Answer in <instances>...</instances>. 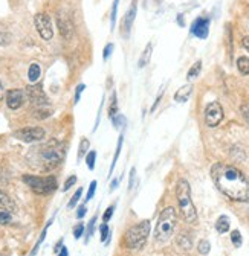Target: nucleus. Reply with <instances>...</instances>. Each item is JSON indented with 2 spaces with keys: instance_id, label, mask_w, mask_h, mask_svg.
<instances>
[{
  "instance_id": "nucleus-1",
  "label": "nucleus",
  "mask_w": 249,
  "mask_h": 256,
  "mask_svg": "<svg viewBox=\"0 0 249 256\" xmlns=\"http://www.w3.org/2000/svg\"><path fill=\"white\" fill-rule=\"evenodd\" d=\"M211 177L217 189L228 198L249 203V180L238 168L226 164H215L211 170Z\"/></svg>"
},
{
  "instance_id": "nucleus-2",
  "label": "nucleus",
  "mask_w": 249,
  "mask_h": 256,
  "mask_svg": "<svg viewBox=\"0 0 249 256\" xmlns=\"http://www.w3.org/2000/svg\"><path fill=\"white\" fill-rule=\"evenodd\" d=\"M37 156L39 160L37 164L43 171H51L54 168H57L65 158V145L52 139L51 142H48L46 145H43L42 148L37 150Z\"/></svg>"
},
{
  "instance_id": "nucleus-3",
  "label": "nucleus",
  "mask_w": 249,
  "mask_h": 256,
  "mask_svg": "<svg viewBox=\"0 0 249 256\" xmlns=\"http://www.w3.org/2000/svg\"><path fill=\"white\" fill-rule=\"evenodd\" d=\"M176 197L179 203L180 214L186 222H196L197 220V210L194 208V203L191 200V189L186 180H179L177 188H176Z\"/></svg>"
},
{
  "instance_id": "nucleus-4",
  "label": "nucleus",
  "mask_w": 249,
  "mask_h": 256,
  "mask_svg": "<svg viewBox=\"0 0 249 256\" xmlns=\"http://www.w3.org/2000/svg\"><path fill=\"white\" fill-rule=\"evenodd\" d=\"M177 222V215L173 208H165L156 222V229H154V238L159 242H165L171 238Z\"/></svg>"
},
{
  "instance_id": "nucleus-5",
  "label": "nucleus",
  "mask_w": 249,
  "mask_h": 256,
  "mask_svg": "<svg viewBox=\"0 0 249 256\" xmlns=\"http://www.w3.org/2000/svg\"><path fill=\"white\" fill-rule=\"evenodd\" d=\"M148 234H150V221L148 220L141 221L126 232V235H124V244H126L127 248L132 250L142 248L148 238Z\"/></svg>"
},
{
  "instance_id": "nucleus-6",
  "label": "nucleus",
  "mask_w": 249,
  "mask_h": 256,
  "mask_svg": "<svg viewBox=\"0 0 249 256\" xmlns=\"http://www.w3.org/2000/svg\"><path fill=\"white\" fill-rule=\"evenodd\" d=\"M23 182L39 196H48L57 189V178L54 176H48V177L23 176Z\"/></svg>"
},
{
  "instance_id": "nucleus-7",
  "label": "nucleus",
  "mask_w": 249,
  "mask_h": 256,
  "mask_svg": "<svg viewBox=\"0 0 249 256\" xmlns=\"http://www.w3.org/2000/svg\"><path fill=\"white\" fill-rule=\"evenodd\" d=\"M45 130L40 126H25L22 130L16 132L14 136L22 140V142H26V144H31V142H40L45 139Z\"/></svg>"
},
{
  "instance_id": "nucleus-8",
  "label": "nucleus",
  "mask_w": 249,
  "mask_h": 256,
  "mask_svg": "<svg viewBox=\"0 0 249 256\" xmlns=\"http://www.w3.org/2000/svg\"><path fill=\"white\" fill-rule=\"evenodd\" d=\"M34 23H36V29L40 34V37L43 40H51L54 37V29H52V20L48 14L45 12H39L34 18Z\"/></svg>"
},
{
  "instance_id": "nucleus-9",
  "label": "nucleus",
  "mask_w": 249,
  "mask_h": 256,
  "mask_svg": "<svg viewBox=\"0 0 249 256\" xmlns=\"http://www.w3.org/2000/svg\"><path fill=\"white\" fill-rule=\"evenodd\" d=\"M223 119V108L219 102H209L205 108V122L208 126H217Z\"/></svg>"
},
{
  "instance_id": "nucleus-10",
  "label": "nucleus",
  "mask_w": 249,
  "mask_h": 256,
  "mask_svg": "<svg viewBox=\"0 0 249 256\" xmlns=\"http://www.w3.org/2000/svg\"><path fill=\"white\" fill-rule=\"evenodd\" d=\"M26 93H28V98L29 101L33 102L34 106L37 107H45L49 104L48 98H46V94L42 88V84H37V86H29L26 88Z\"/></svg>"
},
{
  "instance_id": "nucleus-11",
  "label": "nucleus",
  "mask_w": 249,
  "mask_h": 256,
  "mask_svg": "<svg viewBox=\"0 0 249 256\" xmlns=\"http://www.w3.org/2000/svg\"><path fill=\"white\" fill-rule=\"evenodd\" d=\"M57 23H58L60 34L63 36V38L71 40L74 37V32H75V28H74L72 20L65 12H60L58 14V18H57Z\"/></svg>"
},
{
  "instance_id": "nucleus-12",
  "label": "nucleus",
  "mask_w": 249,
  "mask_h": 256,
  "mask_svg": "<svg viewBox=\"0 0 249 256\" xmlns=\"http://www.w3.org/2000/svg\"><path fill=\"white\" fill-rule=\"evenodd\" d=\"M25 102V92L20 90V88H13V90H8L7 93V106L11 108V110H17L23 106Z\"/></svg>"
},
{
  "instance_id": "nucleus-13",
  "label": "nucleus",
  "mask_w": 249,
  "mask_h": 256,
  "mask_svg": "<svg viewBox=\"0 0 249 256\" xmlns=\"http://www.w3.org/2000/svg\"><path fill=\"white\" fill-rule=\"evenodd\" d=\"M209 32V18L206 17H199L193 22L191 24V34L199 37V38H206Z\"/></svg>"
},
{
  "instance_id": "nucleus-14",
  "label": "nucleus",
  "mask_w": 249,
  "mask_h": 256,
  "mask_svg": "<svg viewBox=\"0 0 249 256\" xmlns=\"http://www.w3.org/2000/svg\"><path fill=\"white\" fill-rule=\"evenodd\" d=\"M135 17H136V0H133L132 8L127 11V14L124 16V18H122L121 30H122V36L124 37H129L130 30H132V26H133V22H135Z\"/></svg>"
},
{
  "instance_id": "nucleus-15",
  "label": "nucleus",
  "mask_w": 249,
  "mask_h": 256,
  "mask_svg": "<svg viewBox=\"0 0 249 256\" xmlns=\"http://www.w3.org/2000/svg\"><path fill=\"white\" fill-rule=\"evenodd\" d=\"M191 93H193V86H191V84H185V86H182V87L176 92V94H174V101L179 102V104H183V102H186V101L190 100Z\"/></svg>"
},
{
  "instance_id": "nucleus-16",
  "label": "nucleus",
  "mask_w": 249,
  "mask_h": 256,
  "mask_svg": "<svg viewBox=\"0 0 249 256\" xmlns=\"http://www.w3.org/2000/svg\"><path fill=\"white\" fill-rule=\"evenodd\" d=\"M0 210H16V204L13 203V200L2 190H0Z\"/></svg>"
},
{
  "instance_id": "nucleus-17",
  "label": "nucleus",
  "mask_w": 249,
  "mask_h": 256,
  "mask_svg": "<svg viewBox=\"0 0 249 256\" xmlns=\"http://www.w3.org/2000/svg\"><path fill=\"white\" fill-rule=\"evenodd\" d=\"M40 75H42V68H40V64H37V62H33L29 66V70H28V78H29V81L31 82H37L39 81V78H40Z\"/></svg>"
},
{
  "instance_id": "nucleus-18",
  "label": "nucleus",
  "mask_w": 249,
  "mask_h": 256,
  "mask_svg": "<svg viewBox=\"0 0 249 256\" xmlns=\"http://www.w3.org/2000/svg\"><path fill=\"white\" fill-rule=\"evenodd\" d=\"M215 230L219 234H226L229 230V218L226 215H220L215 221Z\"/></svg>"
},
{
  "instance_id": "nucleus-19",
  "label": "nucleus",
  "mask_w": 249,
  "mask_h": 256,
  "mask_svg": "<svg viewBox=\"0 0 249 256\" xmlns=\"http://www.w3.org/2000/svg\"><path fill=\"white\" fill-rule=\"evenodd\" d=\"M151 52H153V44H151V43H148V44H147V48L144 49V52H142L141 58H139V68H145L147 64L150 62Z\"/></svg>"
},
{
  "instance_id": "nucleus-20",
  "label": "nucleus",
  "mask_w": 249,
  "mask_h": 256,
  "mask_svg": "<svg viewBox=\"0 0 249 256\" xmlns=\"http://www.w3.org/2000/svg\"><path fill=\"white\" fill-rule=\"evenodd\" d=\"M237 69L241 75H249V58L247 56H240L237 60Z\"/></svg>"
},
{
  "instance_id": "nucleus-21",
  "label": "nucleus",
  "mask_w": 249,
  "mask_h": 256,
  "mask_svg": "<svg viewBox=\"0 0 249 256\" xmlns=\"http://www.w3.org/2000/svg\"><path fill=\"white\" fill-rule=\"evenodd\" d=\"M200 69H202V61H196L194 64H193V68L188 70V75H186V80H194V78H197L199 76V74H200Z\"/></svg>"
},
{
  "instance_id": "nucleus-22",
  "label": "nucleus",
  "mask_w": 249,
  "mask_h": 256,
  "mask_svg": "<svg viewBox=\"0 0 249 256\" xmlns=\"http://www.w3.org/2000/svg\"><path fill=\"white\" fill-rule=\"evenodd\" d=\"M95 162H97V151H89L86 156V164L90 171L95 168Z\"/></svg>"
},
{
  "instance_id": "nucleus-23",
  "label": "nucleus",
  "mask_w": 249,
  "mask_h": 256,
  "mask_svg": "<svg viewBox=\"0 0 249 256\" xmlns=\"http://www.w3.org/2000/svg\"><path fill=\"white\" fill-rule=\"evenodd\" d=\"M51 222H52V220H51V221L48 222V226H46V228H45V230L42 232V235H40V238H39L37 244L34 246V248H33V252H31V254H29V256H36V254H37V252H39V247H40V244H42V242L45 241V238H46V232H48V228H49V224H51Z\"/></svg>"
},
{
  "instance_id": "nucleus-24",
  "label": "nucleus",
  "mask_w": 249,
  "mask_h": 256,
  "mask_svg": "<svg viewBox=\"0 0 249 256\" xmlns=\"http://www.w3.org/2000/svg\"><path fill=\"white\" fill-rule=\"evenodd\" d=\"M122 134L119 136V139H118V145H116V151H115V156H113V162H112V166H110V176H112V172H113V170H115V165H116V160H118V157H119V152H121V146H122Z\"/></svg>"
},
{
  "instance_id": "nucleus-25",
  "label": "nucleus",
  "mask_w": 249,
  "mask_h": 256,
  "mask_svg": "<svg viewBox=\"0 0 249 256\" xmlns=\"http://www.w3.org/2000/svg\"><path fill=\"white\" fill-rule=\"evenodd\" d=\"M95 226H97V216H93L90 221H89V224H87V234H86V241H89L90 238H92V235L95 234Z\"/></svg>"
},
{
  "instance_id": "nucleus-26",
  "label": "nucleus",
  "mask_w": 249,
  "mask_h": 256,
  "mask_svg": "<svg viewBox=\"0 0 249 256\" xmlns=\"http://www.w3.org/2000/svg\"><path fill=\"white\" fill-rule=\"evenodd\" d=\"M115 114H118V104H116V94L112 93V98H110V107H109V116L113 118Z\"/></svg>"
},
{
  "instance_id": "nucleus-27",
  "label": "nucleus",
  "mask_w": 249,
  "mask_h": 256,
  "mask_svg": "<svg viewBox=\"0 0 249 256\" xmlns=\"http://www.w3.org/2000/svg\"><path fill=\"white\" fill-rule=\"evenodd\" d=\"M89 145H90V144H89V140H87L86 138H83V139H81V142H80V146H78V160H80L86 152H87Z\"/></svg>"
},
{
  "instance_id": "nucleus-28",
  "label": "nucleus",
  "mask_w": 249,
  "mask_h": 256,
  "mask_svg": "<svg viewBox=\"0 0 249 256\" xmlns=\"http://www.w3.org/2000/svg\"><path fill=\"white\" fill-rule=\"evenodd\" d=\"M11 221H13V216H11L10 210H0V224L7 226V224H10Z\"/></svg>"
},
{
  "instance_id": "nucleus-29",
  "label": "nucleus",
  "mask_w": 249,
  "mask_h": 256,
  "mask_svg": "<svg viewBox=\"0 0 249 256\" xmlns=\"http://www.w3.org/2000/svg\"><path fill=\"white\" fill-rule=\"evenodd\" d=\"M112 122H113L115 128H122L124 125H126V118H124L122 114H115L112 118Z\"/></svg>"
},
{
  "instance_id": "nucleus-30",
  "label": "nucleus",
  "mask_w": 249,
  "mask_h": 256,
  "mask_svg": "<svg viewBox=\"0 0 249 256\" xmlns=\"http://www.w3.org/2000/svg\"><path fill=\"white\" fill-rule=\"evenodd\" d=\"M197 250H199L200 254H208L209 250H211V246H209V242H208L206 240H202V241L199 242V246H197Z\"/></svg>"
},
{
  "instance_id": "nucleus-31",
  "label": "nucleus",
  "mask_w": 249,
  "mask_h": 256,
  "mask_svg": "<svg viewBox=\"0 0 249 256\" xmlns=\"http://www.w3.org/2000/svg\"><path fill=\"white\" fill-rule=\"evenodd\" d=\"M81 196H83V189H78L75 194L72 196V198H71V202H69V204H68V208L69 209H72V208H75L77 206V203L80 202V198H81Z\"/></svg>"
},
{
  "instance_id": "nucleus-32",
  "label": "nucleus",
  "mask_w": 249,
  "mask_h": 256,
  "mask_svg": "<svg viewBox=\"0 0 249 256\" xmlns=\"http://www.w3.org/2000/svg\"><path fill=\"white\" fill-rule=\"evenodd\" d=\"M34 114H36L37 119H46V118L51 116V110H45V107H39Z\"/></svg>"
},
{
  "instance_id": "nucleus-33",
  "label": "nucleus",
  "mask_w": 249,
  "mask_h": 256,
  "mask_svg": "<svg viewBox=\"0 0 249 256\" xmlns=\"http://www.w3.org/2000/svg\"><path fill=\"white\" fill-rule=\"evenodd\" d=\"M231 241H232V244H234L235 247H240V246H241V235H240L238 230H232V234H231Z\"/></svg>"
},
{
  "instance_id": "nucleus-34",
  "label": "nucleus",
  "mask_w": 249,
  "mask_h": 256,
  "mask_svg": "<svg viewBox=\"0 0 249 256\" xmlns=\"http://www.w3.org/2000/svg\"><path fill=\"white\" fill-rule=\"evenodd\" d=\"M118 4H119V0H113V6H112V24L110 28L115 29V23H116V11H118Z\"/></svg>"
},
{
  "instance_id": "nucleus-35",
  "label": "nucleus",
  "mask_w": 249,
  "mask_h": 256,
  "mask_svg": "<svg viewBox=\"0 0 249 256\" xmlns=\"http://www.w3.org/2000/svg\"><path fill=\"white\" fill-rule=\"evenodd\" d=\"M95 190H97V182L93 180L92 183H90V186H89V192H87V197H86V200L89 202V200H92V197L95 196Z\"/></svg>"
},
{
  "instance_id": "nucleus-36",
  "label": "nucleus",
  "mask_w": 249,
  "mask_h": 256,
  "mask_svg": "<svg viewBox=\"0 0 249 256\" xmlns=\"http://www.w3.org/2000/svg\"><path fill=\"white\" fill-rule=\"evenodd\" d=\"M109 235H110L109 226H107V222H104L103 226H101V241H103V242H106V241H107V238H109Z\"/></svg>"
},
{
  "instance_id": "nucleus-37",
  "label": "nucleus",
  "mask_w": 249,
  "mask_h": 256,
  "mask_svg": "<svg viewBox=\"0 0 249 256\" xmlns=\"http://www.w3.org/2000/svg\"><path fill=\"white\" fill-rule=\"evenodd\" d=\"M77 183V176H71L66 182H65V186H63V190L66 192V190H69L74 184Z\"/></svg>"
},
{
  "instance_id": "nucleus-38",
  "label": "nucleus",
  "mask_w": 249,
  "mask_h": 256,
  "mask_svg": "<svg viewBox=\"0 0 249 256\" xmlns=\"http://www.w3.org/2000/svg\"><path fill=\"white\" fill-rule=\"evenodd\" d=\"M83 234H84V224H83V222H81V224H77V226L74 228V236H75L77 240H80Z\"/></svg>"
},
{
  "instance_id": "nucleus-39",
  "label": "nucleus",
  "mask_w": 249,
  "mask_h": 256,
  "mask_svg": "<svg viewBox=\"0 0 249 256\" xmlns=\"http://www.w3.org/2000/svg\"><path fill=\"white\" fill-rule=\"evenodd\" d=\"M113 212H115V204H112V206H109V208L106 209V212H104V215H103V220H104V222H107V221L112 218Z\"/></svg>"
},
{
  "instance_id": "nucleus-40",
  "label": "nucleus",
  "mask_w": 249,
  "mask_h": 256,
  "mask_svg": "<svg viewBox=\"0 0 249 256\" xmlns=\"http://www.w3.org/2000/svg\"><path fill=\"white\" fill-rule=\"evenodd\" d=\"M112 52H113V44L109 43V44L104 48V50H103V58H104V60H109L110 55H112Z\"/></svg>"
},
{
  "instance_id": "nucleus-41",
  "label": "nucleus",
  "mask_w": 249,
  "mask_h": 256,
  "mask_svg": "<svg viewBox=\"0 0 249 256\" xmlns=\"http://www.w3.org/2000/svg\"><path fill=\"white\" fill-rule=\"evenodd\" d=\"M84 88H86V86H84V84H80V86L77 87V90H75V100H74V101H75V104L80 101V96H81V93H83V90H84Z\"/></svg>"
},
{
  "instance_id": "nucleus-42",
  "label": "nucleus",
  "mask_w": 249,
  "mask_h": 256,
  "mask_svg": "<svg viewBox=\"0 0 249 256\" xmlns=\"http://www.w3.org/2000/svg\"><path fill=\"white\" fill-rule=\"evenodd\" d=\"M240 112H241V114H243V118H244V120L249 124V106H241L240 107Z\"/></svg>"
},
{
  "instance_id": "nucleus-43",
  "label": "nucleus",
  "mask_w": 249,
  "mask_h": 256,
  "mask_svg": "<svg viewBox=\"0 0 249 256\" xmlns=\"http://www.w3.org/2000/svg\"><path fill=\"white\" fill-rule=\"evenodd\" d=\"M11 40V37L8 34H5V32H0V46L2 44H8Z\"/></svg>"
},
{
  "instance_id": "nucleus-44",
  "label": "nucleus",
  "mask_w": 249,
  "mask_h": 256,
  "mask_svg": "<svg viewBox=\"0 0 249 256\" xmlns=\"http://www.w3.org/2000/svg\"><path fill=\"white\" fill-rule=\"evenodd\" d=\"M86 212H87L86 206H84V204H83V206H80V208H78V210H77V218H78V220H81V218L86 215Z\"/></svg>"
},
{
  "instance_id": "nucleus-45",
  "label": "nucleus",
  "mask_w": 249,
  "mask_h": 256,
  "mask_svg": "<svg viewBox=\"0 0 249 256\" xmlns=\"http://www.w3.org/2000/svg\"><path fill=\"white\" fill-rule=\"evenodd\" d=\"M135 178H136V170L133 168V170H132V174H130V182H129V188H130V189H133Z\"/></svg>"
},
{
  "instance_id": "nucleus-46",
  "label": "nucleus",
  "mask_w": 249,
  "mask_h": 256,
  "mask_svg": "<svg viewBox=\"0 0 249 256\" xmlns=\"http://www.w3.org/2000/svg\"><path fill=\"white\" fill-rule=\"evenodd\" d=\"M58 256H69L68 248H66V247H61V250L58 252Z\"/></svg>"
},
{
  "instance_id": "nucleus-47",
  "label": "nucleus",
  "mask_w": 249,
  "mask_h": 256,
  "mask_svg": "<svg viewBox=\"0 0 249 256\" xmlns=\"http://www.w3.org/2000/svg\"><path fill=\"white\" fill-rule=\"evenodd\" d=\"M118 184H119V180H118V178H115V180L112 182V184H110V190H115V189L118 188Z\"/></svg>"
},
{
  "instance_id": "nucleus-48",
  "label": "nucleus",
  "mask_w": 249,
  "mask_h": 256,
  "mask_svg": "<svg viewBox=\"0 0 249 256\" xmlns=\"http://www.w3.org/2000/svg\"><path fill=\"white\" fill-rule=\"evenodd\" d=\"M241 43H243V48H244L246 50H249V37H244Z\"/></svg>"
},
{
  "instance_id": "nucleus-49",
  "label": "nucleus",
  "mask_w": 249,
  "mask_h": 256,
  "mask_svg": "<svg viewBox=\"0 0 249 256\" xmlns=\"http://www.w3.org/2000/svg\"><path fill=\"white\" fill-rule=\"evenodd\" d=\"M4 94H5V90H4L2 81H0V100H4Z\"/></svg>"
},
{
  "instance_id": "nucleus-50",
  "label": "nucleus",
  "mask_w": 249,
  "mask_h": 256,
  "mask_svg": "<svg viewBox=\"0 0 249 256\" xmlns=\"http://www.w3.org/2000/svg\"><path fill=\"white\" fill-rule=\"evenodd\" d=\"M0 256H4V254H2V253H0Z\"/></svg>"
}]
</instances>
